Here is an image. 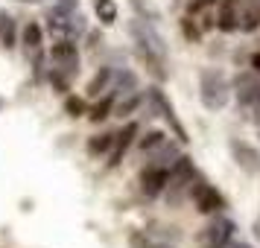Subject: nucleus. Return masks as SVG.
Instances as JSON below:
<instances>
[{
  "label": "nucleus",
  "instance_id": "1",
  "mask_svg": "<svg viewBox=\"0 0 260 248\" xmlns=\"http://www.w3.org/2000/svg\"><path fill=\"white\" fill-rule=\"evenodd\" d=\"M199 96H202V105L208 111H219V108L228 105L231 99V85H228V76L216 67H208L202 70L199 76Z\"/></svg>",
  "mask_w": 260,
  "mask_h": 248
},
{
  "label": "nucleus",
  "instance_id": "2",
  "mask_svg": "<svg viewBox=\"0 0 260 248\" xmlns=\"http://www.w3.org/2000/svg\"><path fill=\"white\" fill-rule=\"evenodd\" d=\"M129 36L135 38V44L141 50H146V53H152V56L167 61V41L155 29V24L143 21V18H135V21H129Z\"/></svg>",
  "mask_w": 260,
  "mask_h": 248
},
{
  "label": "nucleus",
  "instance_id": "3",
  "mask_svg": "<svg viewBox=\"0 0 260 248\" xmlns=\"http://www.w3.org/2000/svg\"><path fill=\"white\" fill-rule=\"evenodd\" d=\"M50 61H53V73H59L64 79L79 73V53H76V44L68 38L50 47Z\"/></svg>",
  "mask_w": 260,
  "mask_h": 248
},
{
  "label": "nucleus",
  "instance_id": "4",
  "mask_svg": "<svg viewBox=\"0 0 260 248\" xmlns=\"http://www.w3.org/2000/svg\"><path fill=\"white\" fill-rule=\"evenodd\" d=\"M190 196H193V201H196L199 213H219L225 207L222 193H219L216 187H211V184H205V181L190 184Z\"/></svg>",
  "mask_w": 260,
  "mask_h": 248
},
{
  "label": "nucleus",
  "instance_id": "5",
  "mask_svg": "<svg viewBox=\"0 0 260 248\" xmlns=\"http://www.w3.org/2000/svg\"><path fill=\"white\" fill-rule=\"evenodd\" d=\"M149 99H152V105L158 108V111H161V117L167 120V123H170V129L176 131V137L181 143H187L190 137H187V131H184V126H181V120L176 117V108L170 105V102H167V96H164V91H158V88H152V91H149Z\"/></svg>",
  "mask_w": 260,
  "mask_h": 248
},
{
  "label": "nucleus",
  "instance_id": "6",
  "mask_svg": "<svg viewBox=\"0 0 260 248\" xmlns=\"http://www.w3.org/2000/svg\"><path fill=\"white\" fill-rule=\"evenodd\" d=\"M234 236V222L231 219H216L205 228V239H208V248H225L228 245V239Z\"/></svg>",
  "mask_w": 260,
  "mask_h": 248
},
{
  "label": "nucleus",
  "instance_id": "7",
  "mask_svg": "<svg viewBox=\"0 0 260 248\" xmlns=\"http://www.w3.org/2000/svg\"><path fill=\"white\" fill-rule=\"evenodd\" d=\"M167 187V169L164 166H146L141 172V190L146 193V196H161Z\"/></svg>",
  "mask_w": 260,
  "mask_h": 248
},
{
  "label": "nucleus",
  "instance_id": "8",
  "mask_svg": "<svg viewBox=\"0 0 260 248\" xmlns=\"http://www.w3.org/2000/svg\"><path fill=\"white\" fill-rule=\"evenodd\" d=\"M231 155L237 158V164L248 169V172H254L260 169V152L254 146H248V143H240V140H231Z\"/></svg>",
  "mask_w": 260,
  "mask_h": 248
},
{
  "label": "nucleus",
  "instance_id": "9",
  "mask_svg": "<svg viewBox=\"0 0 260 248\" xmlns=\"http://www.w3.org/2000/svg\"><path fill=\"white\" fill-rule=\"evenodd\" d=\"M146 155L152 158V166H164V169H167V166H173L178 158H181V155H178V146H173V143L167 140V137L158 143L155 149H149Z\"/></svg>",
  "mask_w": 260,
  "mask_h": 248
},
{
  "label": "nucleus",
  "instance_id": "10",
  "mask_svg": "<svg viewBox=\"0 0 260 248\" xmlns=\"http://www.w3.org/2000/svg\"><path fill=\"white\" fill-rule=\"evenodd\" d=\"M216 26L222 32H234L240 26V15H237V0H219V15H216Z\"/></svg>",
  "mask_w": 260,
  "mask_h": 248
},
{
  "label": "nucleus",
  "instance_id": "11",
  "mask_svg": "<svg viewBox=\"0 0 260 248\" xmlns=\"http://www.w3.org/2000/svg\"><path fill=\"white\" fill-rule=\"evenodd\" d=\"M135 134H138V126H135V123H129L120 134H114V143H111V161H108V166H117L120 164V158H123V152L132 146V137H135Z\"/></svg>",
  "mask_w": 260,
  "mask_h": 248
},
{
  "label": "nucleus",
  "instance_id": "12",
  "mask_svg": "<svg viewBox=\"0 0 260 248\" xmlns=\"http://www.w3.org/2000/svg\"><path fill=\"white\" fill-rule=\"evenodd\" d=\"M138 91V79H135V73L132 70H123V73H117L114 70V79H111V88H108V94H135Z\"/></svg>",
  "mask_w": 260,
  "mask_h": 248
},
{
  "label": "nucleus",
  "instance_id": "13",
  "mask_svg": "<svg viewBox=\"0 0 260 248\" xmlns=\"http://www.w3.org/2000/svg\"><path fill=\"white\" fill-rule=\"evenodd\" d=\"M111 79H114V67H100L96 76L88 82V96H100V94H108L111 88Z\"/></svg>",
  "mask_w": 260,
  "mask_h": 248
},
{
  "label": "nucleus",
  "instance_id": "14",
  "mask_svg": "<svg viewBox=\"0 0 260 248\" xmlns=\"http://www.w3.org/2000/svg\"><path fill=\"white\" fill-rule=\"evenodd\" d=\"M237 96H240V102H254V96H257L260 91V82L254 79V76H248V73H243V76H237Z\"/></svg>",
  "mask_w": 260,
  "mask_h": 248
},
{
  "label": "nucleus",
  "instance_id": "15",
  "mask_svg": "<svg viewBox=\"0 0 260 248\" xmlns=\"http://www.w3.org/2000/svg\"><path fill=\"white\" fill-rule=\"evenodd\" d=\"M94 12L103 24H114L117 21V3L114 0H94Z\"/></svg>",
  "mask_w": 260,
  "mask_h": 248
},
{
  "label": "nucleus",
  "instance_id": "16",
  "mask_svg": "<svg viewBox=\"0 0 260 248\" xmlns=\"http://www.w3.org/2000/svg\"><path fill=\"white\" fill-rule=\"evenodd\" d=\"M132 6H135L138 18H143V21H149V24L161 21V12L155 9V3H152V0H132Z\"/></svg>",
  "mask_w": 260,
  "mask_h": 248
},
{
  "label": "nucleus",
  "instance_id": "17",
  "mask_svg": "<svg viewBox=\"0 0 260 248\" xmlns=\"http://www.w3.org/2000/svg\"><path fill=\"white\" fill-rule=\"evenodd\" d=\"M41 26L36 24V21H29V24L24 26V44H26V50H38L41 47Z\"/></svg>",
  "mask_w": 260,
  "mask_h": 248
},
{
  "label": "nucleus",
  "instance_id": "18",
  "mask_svg": "<svg viewBox=\"0 0 260 248\" xmlns=\"http://www.w3.org/2000/svg\"><path fill=\"white\" fill-rule=\"evenodd\" d=\"M111 143H114V134H96L88 140V152L91 155H106L111 149Z\"/></svg>",
  "mask_w": 260,
  "mask_h": 248
},
{
  "label": "nucleus",
  "instance_id": "19",
  "mask_svg": "<svg viewBox=\"0 0 260 248\" xmlns=\"http://www.w3.org/2000/svg\"><path fill=\"white\" fill-rule=\"evenodd\" d=\"M111 105H114V94H106L100 102H96L94 108H91V114L88 117L94 120V123H100V120H106L108 117V111H111Z\"/></svg>",
  "mask_w": 260,
  "mask_h": 248
},
{
  "label": "nucleus",
  "instance_id": "20",
  "mask_svg": "<svg viewBox=\"0 0 260 248\" xmlns=\"http://www.w3.org/2000/svg\"><path fill=\"white\" fill-rule=\"evenodd\" d=\"M141 102H143V99L138 94H126V99H123V102H117V105H111V111H114L117 117H126V114H132V111L141 105Z\"/></svg>",
  "mask_w": 260,
  "mask_h": 248
},
{
  "label": "nucleus",
  "instance_id": "21",
  "mask_svg": "<svg viewBox=\"0 0 260 248\" xmlns=\"http://www.w3.org/2000/svg\"><path fill=\"white\" fill-rule=\"evenodd\" d=\"M0 41H3V47L6 50L15 47V21L12 18H6V21L0 24Z\"/></svg>",
  "mask_w": 260,
  "mask_h": 248
},
{
  "label": "nucleus",
  "instance_id": "22",
  "mask_svg": "<svg viewBox=\"0 0 260 248\" xmlns=\"http://www.w3.org/2000/svg\"><path fill=\"white\" fill-rule=\"evenodd\" d=\"M129 245L132 248H173V245H164V242H155V239H146V234H132Z\"/></svg>",
  "mask_w": 260,
  "mask_h": 248
},
{
  "label": "nucleus",
  "instance_id": "23",
  "mask_svg": "<svg viewBox=\"0 0 260 248\" xmlns=\"http://www.w3.org/2000/svg\"><path fill=\"white\" fill-rule=\"evenodd\" d=\"M64 111H68L71 117H82L85 111H88V105H85V99H79V96H68V99H64Z\"/></svg>",
  "mask_w": 260,
  "mask_h": 248
},
{
  "label": "nucleus",
  "instance_id": "24",
  "mask_svg": "<svg viewBox=\"0 0 260 248\" xmlns=\"http://www.w3.org/2000/svg\"><path fill=\"white\" fill-rule=\"evenodd\" d=\"M85 32V18L82 15H68V32L64 36H82Z\"/></svg>",
  "mask_w": 260,
  "mask_h": 248
},
{
  "label": "nucleus",
  "instance_id": "25",
  "mask_svg": "<svg viewBox=\"0 0 260 248\" xmlns=\"http://www.w3.org/2000/svg\"><path fill=\"white\" fill-rule=\"evenodd\" d=\"M161 140H164V131H149V134H143L141 137V149L143 152H149V149H155Z\"/></svg>",
  "mask_w": 260,
  "mask_h": 248
},
{
  "label": "nucleus",
  "instance_id": "26",
  "mask_svg": "<svg viewBox=\"0 0 260 248\" xmlns=\"http://www.w3.org/2000/svg\"><path fill=\"white\" fill-rule=\"evenodd\" d=\"M53 3H56V9H61V12H73L79 6V0H53Z\"/></svg>",
  "mask_w": 260,
  "mask_h": 248
},
{
  "label": "nucleus",
  "instance_id": "27",
  "mask_svg": "<svg viewBox=\"0 0 260 248\" xmlns=\"http://www.w3.org/2000/svg\"><path fill=\"white\" fill-rule=\"evenodd\" d=\"M181 26H184V36H187L190 41H199V38H202V32H199V29H196L193 24H190V21H184Z\"/></svg>",
  "mask_w": 260,
  "mask_h": 248
},
{
  "label": "nucleus",
  "instance_id": "28",
  "mask_svg": "<svg viewBox=\"0 0 260 248\" xmlns=\"http://www.w3.org/2000/svg\"><path fill=\"white\" fill-rule=\"evenodd\" d=\"M251 67L260 73V53H254V56H251Z\"/></svg>",
  "mask_w": 260,
  "mask_h": 248
},
{
  "label": "nucleus",
  "instance_id": "29",
  "mask_svg": "<svg viewBox=\"0 0 260 248\" xmlns=\"http://www.w3.org/2000/svg\"><path fill=\"white\" fill-rule=\"evenodd\" d=\"M225 248H251L248 242H231V245H225Z\"/></svg>",
  "mask_w": 260,
  "mask_h": 248
},
{
  "label": "nucleus",
  "instance_id": "30",
  "mask_svg": "<svg viewBox=\"0 0 260 248\" xmlns=\"http://www.w3.org/2000/svg\"><path fill=\"white\" fill-rule=\"evenodd\" d=\"M254 234H257V236H260V222H257V225H254Z\"/></svg>",
  "mask_w": 260,
  "mask_h": 248
},
{
  "label": "nucleus",
  "instance_id": "31",
  "mask_svg": "<svg viewBox=\"0 0 260 248\" xmlns=\"http://www.w3.org/2000/svg\"><path fill=\"white\" fill-rule=\"evenodd\" d=\"M21 3H38V0H21Z\"/></svg>",
  "mask_w": 260,
  "mask_h": 248
}]
</instances>
